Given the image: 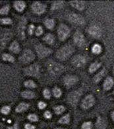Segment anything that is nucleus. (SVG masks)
<instances>
[{
  "label": "nucleus",
  "mask_w": 114,
  "mask_h": 129,
  "mask_svg": "<svg viewBox=\"0 0 114 129\" xmlns=\"http://www.w3.org/2000/svg\"><path fill=\"white\" fill-rule=\"evenodd\" d=\"M73 39L75 43L79 47H82L86 43V41H85V38H84V35H83L82 33L79 31V30L75 33L73 36Z\"/></svg>",
  "instance_id": "9d476101"
},
{
  "label": "nucleus",
  "mask_w": 114,
  "mask_h": 129,
  "mask_svg": "<svg viewBox=\"0 0 114 129\" xmlns=\"http://www.w3.org/2000/svg\"><path fill=\"white\" fill-rule=\"evenodd\" d=\"M113 93H114V91H113Z\"/></svg>",
  "instance_id": "8fccbe9b"
},
{
  "label": "nucleus",
  "mask_w": 114,
  "mask_h": 129,
  "mask_svg": "<svg viewBox=\"0 0 114 129\" xmlns=\"http://www.w3.org/2000/svg\"><path fill=\"white\" fill-rule=\"evenodd\" d=\"M28 118L32 122H36L38 120V117L34 114H30L28 116Z\"/></svg>",
  "instance_id": "58836bf2"
},
{
  "label": "nucleus",
  "mask_w": 114,
  "mask_h": 129,
  "mask_svg": "<svg viewBox=\"0 0 114 129\" xmlns=\"http://www.w3.org/2000/svg\"><path fill=\"white\" fill-rule=\"evenodd\" d=\"M34 31V26L33 25H30L28 27V34L30 35H32V34H33Z\"/></svg>",
  "instance_id": "a19ab883"
},
{
  "label": "nucleus",
  "mask_w": 114,
  "mask_h": 129,
  "mask_svg": "<svg viewBox=\"0 0 114 129\" xmlns=\"http://www.w3.org/2000/svg\"><path fill=\"white\" fill-rule=\"evenodd\" d=\"M78 78L76 76H73V75H68L66 76L63 78V83L65 86L67 87H70L73 85H75L77 83Z\"/></svg>",
  "instance_id": "4468645a"
},
{
  "label": "nucleus",
  "mask_w": 114,
  "mask_h": 129,
  "mask_svg": "<svg viewBox=\"0 0 114 129\" xmlns=\"http://www.w3.org/2000/svg\"><path fill=\"white\" fill-rule=\"evenodd\" d=\"M111 118H112L113 120V121H114V111L112 113H111Z\"/></svg>",
  "instance_id": "49530a36"
},
{
  "label": "nucleus",
  "mask_w": 114,
  "mask_h": 129,
  "mask_svg": "<svg viewBox=\"0 0 114 129\" xmlns=\"http://www.w3.org/2000/svg\"><path fill=\"white\" fill-rule=\"evenodd\" d=\"M105 69L104 68L103 70L100 71V72L98 73L96 76H94V81L95 83H98L100 82V81L102 80L103 77L105 76Z\"/></svg>",
  "instance_id": "5701e85b"
},
{
  "label": "nucleus",
  "mask_w": 114,
  "mask_h": 129,
  "mask_svg": "<svg viewBox=\"0 0 114 129\" xmlns=\"http://www.w3.org/2000/svg\"><path fill=\"white\" fill-rule=\"evenodd\" d=\"M21 96L25 98V99H32L34 98L36 96L35 93H34L33 91H24L21 93Z\"/></svg>",
  "instance_id": "412c9836"
},
{
  "label": "nucleus",
  "mask_w": 114,
  "mask_h": 129,
  "mask_svg": "<svg viewBox=\"0 0 114 129\" xmlns=\"http://www.w3.org/2000/svg\"><path fill=\"white\" fill-rule=\"evenodd\" d=\"M92 52L95 54H98L102 52V47L98 44H94L92 47Z\"/></svg>",
  "instance_id": "cd10ccee"
},
{
  "label": "nucleus",
  "mask_w": 114,
  "mask_h": 129,
  "mask_svg": "<svg viewBox=\"0 0 114 129\" xmlns=\"http://www.w3.org/2000/svg\"><path fill=\"white\" fill-rule=\"evenodd\" d=\"M44 117L46 118H47V119H49V118H50L51 117V113L49 111H46L45 113H44Z\"/></svg>",
  "instance_id": "37998d69"
},
{
  "label": "nucleus",
  "mask_w": 114,
  "mask_h": 129,
  "mask_svg": "<svg viewBox=\"0 0 114 129\" xmlns=\"http://www.w3.org/2000/svg\"><path fill=\"white\" fill-rule=\"evenodd\" d=\"M95 99L92 95H88L84 97L82 101L81 106L84 109H88L94 105Z\"/></svg>",
  "instance_id": "1a4fd4ad"
},
{
  "label": "nucleus",
  "mask_w": 114,
  "mask_h": 129,
  "mask_svg": "<svg viewBox=\"0 0 114 129\" xmlns=\"http://www.w3.org/2000/svg\"><path fill=\"white\" fill-rule=\"evenodd\" d=\"M92 127V124L91 122H84L81 126L82 129H91Z\"/></svg>",
  "instance_id": "c9c22d12"
},
{
  "label": "nucleus",
  "mask_w": 114,
  "mask_h": 129,
  "mask_svg": "<svg viewBox=\"0 0 114 129\" xmlns=\"http://www.w3.org/2000/svg\"><path fill=\"white\" fill-rule=\"evenodd\" d=\"M69 122H70V116L69 114L64 115L59 120V123L61 124H69Z\"/></svg>",
  "instance_id": "7c9ffc66"
},
{
  "label": "nucleus",
  "mask_w": 114,
  "mask_h": 129,
  "mask_svg": "<svg viewBox=\"0 0 114 129\" xmlns=\"http://www.w3.org/2000/svg\"><path fill=\"white\" fill-rule=\"evenodd\" d=\"M113 74H114V66H113Z\"/></svg>",
  "instance_id": "09e8293b"
},
{
  "label": "nucleus",
  "mask_w": 114,
  "mask_h": 129,
  "mask_svg": "<svg viewBox=\"0 0 114 129\" xmlns=\"http://www.w3.org/2000/svg\"><path fill=\"white\" fill-rule=\"evenodd\" d=\"M26 20L25 17H22L21 20L20 21V23L18 26V33H19V37L21 40H23L25 37V27H26Z\"/></svg>",
  "instance_id": "2eb2a0df"
},
{
  "label": "nucleus",
  "mask_w": 114,
  "mask_h": 129,
  "mask_svg": "<svg viewBox=\"0 0 114 129\" xmlns=\"http://www.w3.org/2000/svg\"><path fill=\"white\" fill-rule=\"evenodd\" d=\"M52 92L53 95L55 97H57V98H59L60 96L62 95V91H61V89L60 88H58L57 87H55L53 89Z\"/></svg>",
  "instance_id": "473e14b6"
},
{
  "label": "nucleus",
  "mask_w": 114,
  "mask_h": 129,
  "mask_svg": "<svg viewBox=\"0 0 114 129\" xmlns=\"http://www.w3.org/2000/svg\"><path fill=\"white\" fill-rule=\"evenodd\" d=\"M2 59L4 61H7L9 62H15V58L13 56L9 54H2Z\"/></svg>",
  "instance_id": "c85d7f7f"
},
{
  "label": "nucleus",
  "mask_w": 114,
  "mask_h": 129,
  "mask_svg": "<svg viewBox=\"0 0 114 129\" xmlns=\"http://www.w3.org/2000/svg\"><path fill=\"white\" fill-rule=\"evenodd\" d=\"M24 85L29 89H34L36 87V84L32 80H27L24 83Z\"/></svg>",
  "instance_id": "c756f323"
},
{
  "label": "nucleus",
  "mask_w": 114,
  "mask_h": 129,
  "mask_svg": "<svg viewBox=\"0 0 114 129\" xmlns=\"http://www.w3.org/2000/svg\"><path fill=\"white\" fill-rule=\"evenodd\" d=\"M44 25L48 29H52L55 26V21L51 19H47L44 21Z\"/></svg>",
  "instance_id": "bb28decb"
},
{
  "label": "nucleus",
  "mask_w": 114,
  "mask_h": 129,
  "mask_svg": "<svg viewBox=\"0 0 114 129\" xmlns=\"http://www.w3.org/2000/svg\"><path fill=\"white\" fill-rule=\"evenodd\" d=\"M70 34V29L67 25L64 24L60 25L58 29V35L60 41H63L67 39Z\"/></svg>",
  "instance_id": "39448f33"
},
{
  "label": "nucleus",
  "mask_w": 114,
  "mask_h": 129,
  "mask_svg": "<svg viewBox=\"0 0 114 129\" xmlns=\"http://www.w3.org/2000/svg\"><path fill=\"white\" fill-rule=\"evenodd\" d=\"M13 6L17 11L19 12H22L25 9L26 4L25 2H23V1H16L13 4Z\"/></svg>",
  "instance_id": "6ab92c4d"
},
{
  "label": "nucleus",
  "mask_w": 114,
  "mask_h": 129,
  "mask_svg": "<svg viewBox=\"0 0 114 129\" xmlns=\"http://www.w3.org/2000/svg\"><path fill=\"white\" fill-rule=\"evenodd\" d=\"M63 1H58V2H54L51 5V9L52 10H57V9H62L63 7Z\"/></svg>",
  "instance_id": "a878e982"
},
{
  "label": "nucleus",
  "mask_w": 114,
  "mask_h": 129,
  "mask_svg": "<svg viewBox=\"0 0 114 129\" xmlns=\"http://www.w3.org/2000/svg\"><path fill=\"white\" fill-rule=\"evenodd\" d=\"M35 55L33 53V52L30 49H25L21 55L19 60L23 64H28L32 61H33Z\"/></svg>",
  "instance_id": "7ed1b4c3"
},
{
  "label": "nucleus",
  "mask_w": 114,
  "mask_h": 129,
  "mask_svg": "<svg viewBox=\"0 0 114 129\" xmlns=\"http://www.w3.org/2000/svg\"><path fill=\"white\" fill-rule=\"evenodd\" d=\"M1 23L3 25H11L12 23V20L10 18H4L1 19Z\"/></svg>",
  "instance_id": "f704fd0d"
},
{
  "label": "nucleus",
  "mask_w": 114,
  "mask_h": 129,
  "mask_svg": "<svg viewBox=\"0 0 114 129\" xmlns=\"http://www.w3.org/2000/svg\"><path fill=\"white\" fill-rule=\"evenodd\" d=\"M88 33L94 38H100L102 36V29L98 25H93L88 28Z\"/></svg>",
  "instance_id": "ddd939ff"
},
{
  "label": "nucleus",
  "mask_w": 114,
  "mask_h": 129,
  "mask_svg": "<svg viewBox=\"0 0 114 129\" xmlns=\"http://www.w3.org/2000/svg\"><path fill=\"white\" fill-rule=\"evenodd\" d=\"M25 129H35V126L30 124H26L25 126Z\"/></svg>",
  "instance_id": "c03bdc74"
},
{
  "label": "nucleus",
  "mask_w": 114,
  "mask_h": 129,
  "mask_svg": "<svg viewBox=\"0 0 114 129\" xmlns=\"http://www.w3.org/2000/svg\"><path fill=\"white\" fill-rule=\"evenodd\" d=\"M70 4L75 9H77L79 11H82L85 8L86 4L84 1H71Z\"/></svg>",
  "instance_id": "dca6fc26"
},
{
  "label": "nucleus",
  "mask_w": 114,
  "mask_h": 129,
  "mask_svg": "<svg viewBox=\"0 0 114 129\" xmlns=\"http://www.w3.org/2000/svg\"><path fill=\"white\" fill-rule=\"evenodd\" d=\"M71 62L73 65L75 66V67H83L86 63V60L84 56L78 54L73 58Z\"/></svg>",
  "instance_id": "9b49d317"
},
{
  "label": "nucleus",
  "mask_w": 114,
  "mask_h": 129,
  "mask_svg": "<svg viewBox=\"0 0 114 129\" xmlns=\"http://www.w3.org/2000/svg\"><path fill=\"white\" fill-rule=\"evenodd\" d=\"M107 126V122L104 118L98 117L96 123V129H105Z\"/></svg>",
  "instance_id": "a211bd4d"
},
{
  "label": "nucleus",
  "mask_w": 114,
  "mask_h": 129,
  "mask_svg": "<svg viewBox=\"0 0 114 129\" xmlns=\"http://www.w3.org/2000/svg\"><path fill=\"white\" fill-rule=\"evenodd\" d=\"M9 9H10V7H9V6H5L4 7H2L1 10H0V13H1V14L2 15H7L9 11Z\"/></svg>",
  "instance_id": "72a5a7b5"
},
{
  "label": "nucleus",
  "mask_w": 114,
  "mask_h": 129,
  "mask_svg": "<svg viewBox=\"0 0 114 129\" xmlns=\"http://www.w3.org/2000/svg\"><path fill=\"white\" fill-rule=\"evenodd\" d=\"M81 95H82V93L80 90L73 91L71 93H70L69 94L68 98H67L69 103L73 105V106H75L76 105H77L78 101H79Z\"/></svg>",
  "instance_id": "0eeeda50"
},
{
  "label": "nucleus",
  "mask_w": 114,
  "mask_h": 129,
  "mask_svg": "<svg viewBox=\"0 0 114 129\" xmlns=\"http://www.w3.org/2000/svg\"><path fill=\"white\" fill-rule=\"evenodd\" d=\"M38 108L40 109H44V108L46 107V104L44 102H43V101H40L38 103Z\"/></svg>",
  "instance_id": "79ce46f5"
},
{
  "label": "nucleus",
  "mask_w": 114,
  "mask_h": 129,
  "mask_svg": "<svg viewBox=\"0 0 114 129\" xmlns=\"http://www.w3.org/2000/svg\"><path fill=\"white\" fill-rule=\"evenodd\" d=\"M43 95H44V97L46 98V99H50L51 97V93H50V91L47 89H45L44 91H43Z\"/></svg>",
  "instance_id": "e433bc0d"
},
{
  "label": "nucleus",
  "mask_w": 114,
  "mask_h": 129,
  "mask_svg": "<svg viewBox=\"0 0 114 129\" xmlns=\"http://www.w3.org/2000/svg\"><path fill=\"white\" fill-rule=\"evenodd\" d=\"M19 44L17 41H13L9 46V50L15 54H18L20 52Z\"/></svg>",
  "instance_id": "aec40b11"
},
{
  "label": "nucleus",
  "mask_w": 114,
  "mask_h": 129,
  "mask_svg": "<svg viewBox=\"0 0 114 129\" xmlns=\"http://www.w3.org/2000/svg\"><path fill=\"white\" fill-rule=\"evenodd\" d=\"M42 33H43V29H42V27H40V26H39V27H38V28L36 29V31H35L36 35L40 36Z\"/></svg>",
  "instance_id": "ea45409f"
},
{
  "label": "nucleus",
  "mask_w": 114,
  "mask_h": 129,
  "mask_svg": "<svg viewBox=\"0 0 114 129\" xmlns=\"http://www.w3.org/2000/svg\"><path fill=\"white\" fill-rule=\"evenodd\" d=\"M35 49L36 51V53L38 55V56L41 58L48 56L49 55L52 53L51 49L47 48V47L44 46V45H42V44H37L36 46H35Z\"/></svg>",
  "instance_id": "20e7f679"
},
{
  "label": "nucleus",
  "mask_w": 114,
  "mask_h": 129,
  "mask_svg": "<svg viewBox=\"0 0 114 129\" xmlns=\"http://www.w3.org/2000/svg\"><path fill=\"white\" fill-rule=\"evenodd\" d=\"M25 74L32 77H37L40 74V68L37 64H34L26 67L24 70Z\"/></svg>",
  "instance_id": "423d86ee"
},
{
  "label": "nucleus",
  "mask_w": 114,
  "mask_h": 129,
  "mask_svg": "<svg viewBox=\"0 0 114 129\" xmlns=\"http://www.w3.org/2000/svg\"><path fill=\"white\" fill-rule=\"evenodd\" d=\"M55 129H65V128H55Z\"/></svg>",
  "instance_id": "de8ad7c7"
},
{
  "label": "nucleus",
  "mask_w": 114,
  "mask_h": 129,
  "mask_svg": "<svg viewBox=\"0 0 114 129\" xmlns=\"http://www.w3.org/2000/svg\"><path fill=\"white\" fill-rule=\"evenodd\" d=\"M11 111V108L9 106H5L3 107L1 109V112L2 113H3L4 115H7L8 113L10 112Z\"/></svg>",
  "instance_id": "4c0bfd02"
},
{
  "label": "nucleus",
  "mask_w": 114,
  "mask_h": 129,
  "mask_svg": "<svg viewBox=\"0 0 114 129\" xmlns=\"http://www.w3.org/2000/svg\"><path fill=\"white\" fill-rule=\"evenodd\" d=\"M7 129H18L17 124H14L13 126H11V127H9Z\"/></svg>",
  "instance_id": "a18cd8bd"
},
{
  "label": "nucleus",
  "mask_w": 114,
  "mask_h": 129,
  "mask_svg": "<svg viewBox=\"0 0 114 129\" xmlns=\"http://www.w3.org/2000/svg\"><path fill=\"white\" fill-rule=\"evenodd\" d=\"M47 67L49 72L53 75L61 74L64 70L63 65L54 61H49L47 62Z\"/></svg>",
  "instance_id": "f03ea898"
},
{
  "label": "nucleus",
  "mask_w": 114,
  "mask_h": 129,
  "mask_svg": "<svg viewBox=\"0 0 114 129\" xmlns=\"http://www.w3.org/2000/svg\"><path fill=\"white\" fill-rule=\"evenodd\" d=\"M54 37L50 33L46 34L44 37V41L49 44H52L54 43Z\"/></svg>",
  "instance_id": "b1692460"
},
{
  "label": "nucleus",
  "mask_w": 114,
  "mask_h": 129,
  "mask_svg": "<svg viewBox=\"0 0 114 129\" xmlns=\"http://www.w3.org/2000/svg\"><path fill=\"white\" fill-rule=\"evenodd\" d=\"M29 107V105L26 103H21L15 109L16 112L17 113H22V112L25 111L26 110L28 109Z\"/></svg>",
  "instance_id": "4be33fe9"
},
{
  "label": "nucleus",
  "mask_w": 114,
  "mask_h": 129,
  "mask_svg": "<svg viewBox=\"0 0 114 129\" xmlns=\"http://www.w3.org/2000/svg\"><path fill=\"white\" fill-rule=\"evenodd\" d=\"M53 110H54L55 113H56L57 115H60V114H62V113L65 111V107L62 105H58V106L55 107L53 108Z\"/></svg>",
  "instance_id": "2f4dec72"
},
{
  "label": "nucleus",
  "mask_w": 114,
  "mask_h": 129,
  "mask_svg": "<svg viewBox=\"0 0 114 129\" xmlns=\"http://www.w3.org/2000/svg\"><path fill=\"white\" fill-rule=\"evenodd\" d=\"M32 10L34 13L37 15H41L44 13L46 11V6L41 2H34L32 5Z\"/></svg>",
  "instance_id": "6e6552de"
},
{
  "label": "nucleus",
  "mask_w": 114,
  "mask_h": 129,
  "mask_svg": "<svg viewBox=\"0 0 114 129\" xmlns=\"http://www.w3.org/2000/svg\"><path fill=\"white\" fill-rule=\"evenodd\" d=\"M69 20L74 24L79 25H83L84 24V19L83 17L76 13H71L68 17Z\"/></svg>",
  "instance_id": "f8f14e48"
},
{
  "label": "nucleus",
  "mask_w": 114,
  "mask_h": 129,
  "mask_svg": "<svg viewBox=\"0 0 114 129\" xmlns=\"http://www.w3.org/2000/svg\"><path fill=\"white\" fill-rule=\"evenodd\" d=\"M74 52V48L71 45H65L62 46L58 50L56 53V57L59 60L64 61V60L68 59L69 57L73 54Z\"/></svg>",
  "instance_id": "f257e3e1"
},
{
  "label": "nucleus",
  "mask_w": 114,
  "mask_h": 129,
  "mask_svg": "<svg viewBox=\"0 0 114 129\" xmlns=\"http://www.w3.org/2000/svg\"><path fill=\"white\" fill-rule=\"evenodd\" d=\"M114 85V80L111 77H107L105 80L103 84V87L105 90L108 91L112 88L113 85Z\"/></svg>",
  "instance_id": "f3484780"
},
{
  "label": "nucleus",
  "mask_w": 114,
  "mask_h": 129,
  "mask_svg": "<svg viewBox=\"0 0 114 129\" xmlns=\"http://www.w3.org/2000/svg\"><path fill=\"white\" fill-rule=\"evenodd\" d=\"M100 66H101V64H100V62H96L92 63V64H90V66L89 69H88L89 72L90 73L95 72H96V71L100 67Z\"/></svg>",
  "instance_id": "393cba45"
}]
</instances>
